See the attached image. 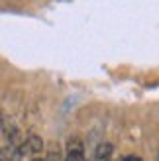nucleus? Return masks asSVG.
<instances>
[{
  "label": "nucleus",
  "instance_id": "nucleus-1",
  "mask_svg": "<svg viewBox=\"0 0 159 161\" xmlns=\"http://www.w3.org/2000/svg\"><path fill=\"white\" fill-rule=\"evenodd\" d=\"M65 155H67V161H86V153H85V146L81 138H73L67 140V146H65Z\"/></svg>",
  "mask_w": 159,
  "mask_h": 161
},
{
  "label": "nucleus",
  "instance_id": "nucleus-2",
  "mask_svg": "<svg viewBox=\"0 0 159 161\" xmlns=\"http://www.w3.org/2000/svg\"><path fill=\"white\" fill-rule=\"evenodd\" d=\"M41 149H43V140L37 136H30L28 140H24L18 146L16 155H37Z\"/></svg>",
  "mask_w": 159,
  "mask_h": 161
},
{
  "label": "nucleus",
  "instance_id": "nucleus-3",
  "mask_svg": "<svg viewBox=\"0 0 159 161\" xmlns=\"http://www.w3.org/2000/svg\"><path fill=\"white\" fill-rule=\"evenodd\" d=\"M112 157V146L110 143H100L94 151V161H110Z\"/></svg>",
  "mask_w": 159,
  "mask_h": 161
},
{
  "label": "nucleus",
  "instance_id": "nucleus-4",
  "mask_svg": "<svg viewBox=\"0 0 159 161\" xmlns=\"http://www.w3.org/2000/svg\"><path fill=\"white\" fill-rule=\"evenodd\" d=\"M120 161H141V157H140V155H126V157H122Z\"/></svg>",
  "mask_w": 159,
  "mask_h": 161
},
{
  "label": "nucleus",
  "instance_id": "nucleus-5",
  "mask_svg": "<svg viewBox=\"0 0 159 161\" xmlns=\"http://www.w3.org/2000/svg\"><path fill=\"white\" fill-rule=\"evenodd\" d=\"M34 161H43V159H34Z\"/></svg>",
  "mask_w": 159,
  "mask_h": 161
}]
</instances>
